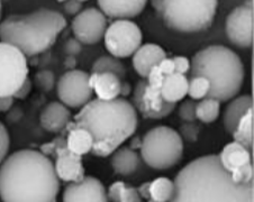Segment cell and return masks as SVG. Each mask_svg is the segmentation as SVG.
<instances>
[{
	"label": "cell",
	"mask_w": 254,
	"mask_h": 202,
	"mask_svg": "<svg viewBox=\"0 0 254 202\" xmlns=\"http://www.w3.org/2000/svg\"><path fill=\"white\" fill-rule=\"evenodd\" d=\"M59 191L53 163L40 151H17L0 165L2 202H57Z\"/></svg>",
	"instance_id": "6da1fadb"
},
{
	"label": "cell",
	"mask_w": 254,
	"mask_h": 202,
	"mask_svg": "<svg viewBox=\"0 0 254 202\" xmlns=\"http://www.w3.org/2000/svg\"><path fill=\"white\" fill-rule=\"evenodd\" d=\"M173 184L170 202H253V182H234L218 155L194 158L177 174Z\"/></svg>",
	"instance_id": "7a4b0ae2"
},
{
	"label": "cell",
	"mask_w": 254,
	"mask_h": 202,
	"mask_svg": "<svg viewBox=\"0 0 254 202\" xmlns=\"http://www.w3.org/2000/svg\"><path fill=\"white\" fill-rule=\"evenodd\" d=\"M137 124L136 109L124 98L89 101L69 123L72 127L84 128L91 134V153L99 157L113 154L135 133Z\"/></svg>",
	"instance_id": "3957f363"
},
{
	"label": "cell",
	"mask_w": 254,
	"mask_h": 202,
	"mask_svg": "<svg viewBox=\"0 0 254 202\" xmlns=\"http://www.w3.org/2000/svg\"><path fill=\"white\" fill-rule=\"evenodd\" d=\"M66 27L61 12L40 8L29 14L10 15L0 23V40L32 57L52 46L59 34Z\"/></svg>",
	"instance_id": "277c9868"
},
{
	"label": "cell",
	"mask_w": 254,
	"mask_h": 202,
	"mask_svg": "<svg viewBox=\"0 0 254 202\" xmlns=\"http://www.w3.org/2000/svg\"><path fill=\"white\" fill-rule=\"evenodd\" d=\"M192 77H201L210 84L207 98L225 102L241 91L244 81V65L231 49L211 45L194 54L190 62Z\"/></svg>",
	"instance_id": "5b68a950"
},
{
	"label": "cell",
	"mask_w": 254,
	"mask_h": 202,
	"mask_svg": "<svg viewBox=\"0 0 254 202\" xmlns=\"http://www.w3.org/2000/svg\"><path fill=\"white\" fill-rule=\"evenodd\" d=\"M215 0H160L152 6L169 28L180 33H198L208 29L217 10Z\"/></svg>",
	"instance_id": "8992f818"
},
{
	"label": "cell",
	"mask_w": 254,
	"mask_h": 202,
	"mask_svg": "<svg viewBox=\"0 0 254 202\" xmlns=\"http://www.w3.org/2000/svg\"><path fill=\"white\" fill-rule=\"evenodd\" d=\"M141 154L147 165L155 170H168L181 161L184 142L177 130L167 126L152 128L144 136Z\"/></svg>",
	"instance_id": "52a82bcc"
},
{
	"label": "cell",
	"mask_w": 254,
	"mask_h": 202,
	"mask_svg": "<svg viewBox=\"0 0 254 202\" xmlns=\"http://www.w3.org/2000/svg\"><path fill=\"white\" fill-rule=\"evenodd\" d=\"M27 78L26 56L15 46L0 42V98L14 97Z\"/></svg>",
	"instance_id": "ba28073f"
},
{
	"label": "cell",
	"mask_w": 254,
	"mask_h": 202,
	"mask_svg": "<svg viewBox=\"0 0 254 202\" xmlns=\"http://www.w3.org/2000/svg\"><path fill=\"white\" fill-rule=\"evenodd\" d=\"M105 48L114 57L123 58L134 55L141 48L143 35L139 27L130 20H115L106 29Z\"/></svg>",
	"instance_id": "9c48e42d"
},
{
	"label": "cell",
	"mask_w": 254,
	"mask_h": 202,
	"mask_svg": "<svg viewBox=\"0 0 254 202\" xmlns=\"http://www.w3.org/2000/svg\"><path fill=\"white\" fill-rule=\"evenodd\" d=\"M40 152L45 156L53 155L57 157L54 170L59 180L70 183H77L83 180L84 168L82 158L67 150L64 135L58 136L50 143L42 145Z\"/></svg>",
	"instance_id": "30bf717a"
},
{
	"label": "cell",
	"mask_w": 254,
	"mask_h": 202,
	"mask_svg": "<svg viewBox=\"0 0 254 202\" xmlns=\"http://www.w3.org/2000/svg\"><path fill=\"white\" fill-rule=\"evenodd\" d=\"M94 90L89 86V74L81 70L67 71L59 79L58 97L70 108H82L90 101Z\"/></svg>",
	"instance_id": "8fae6325"
},
{
	"label": "cell",
	"mask_w": 254,
	"mask_h": 202,
	"mask_svg": "<svg viewBox=\"0 0 254 202\" xmlns=\"http://www.w3.org/2000/svg\"><path fill=\"white\" fill-rule=\"evenodd\" d=\"M133 106L147 119H162L175 110L176 103L167 102L161 96L160 90L152 89L142 79L134 90Z\"/></svg>",
	"instance_id": "7c38bea8"
},
{
	"label": "cell",
	"mask_w": 254,
	"mask_h": 202,
	"mask_svg": "<svg viewBox=\"0 0 254 202\" xmlns=\"http://www.w3.org/2000/svg\"><path fill=\"white\" fill-rule=\"evenodd\" d=\"M107 19L99 9L89 7L80 11L72 20V32L81 44L94 45L104 39Z\"/></svg>",
	"instance_id": "4fadbf2b"
},
{
	"label": "cell",
	"mask_w": 254,
	"mask_h": 202,
	"mask_svg": "<svg viewBox=\"0 0 254 202\" xmlns=\"http://www.w3.org/2000/svg\"><path fill=\"white\" fill-rule=\"evenodd\" d=\"M226 34L239 48H251L253 44V1H247L233 9L226 19Z\"/></svg>",
	"instance_id": "5bb4252c"
},
{
	"label": "cell",
	"mask_w": 254,
	"mask_h": 202,
	"mask_svg": "<svg viewBox=\"0 0 254 202\" xmlns=\"http://www.w3.org/2000/svg\"><path fill=\"white\" fill-rule=\"evenodd\" d=\"M107 192L104 184L94 176H84L77 183L66 185L63 192V202H107Z\"/></svg>",
	"instance_id": "9a60e30c"
},
{
	"label": "cell",
	"mask_w": 254,
	"mask_h": 202,
	"mask_svg": "<svg viewBox=\"0 0 254 202\" xmlns=\"http://www.w3.org/2000/svg\"><path fill=\"white\" fill-rule=\"evenodd\" d=\"M98 6L100 7V11L109 18L128 20L141 14L146 6V1H143V0H125V1L100 0L98 1Z\"/></svg>",
	"instance_id": "2e32d148"
},
{
	"label": "cell",
	"mask_w": 254,
	"mask_h": 202,
	"mask_svg": "<svg viewBox=\"0 0 254 202\" xmlns=\"http://www.w3.org/2000/svg\"><path fill=\"white\" fill-rule=\"evenodd\" d=\"M166 57V50L161 46L152 43L144 44L134 53L133 66L143 79H146L150 71L154 66L159 65L160 62Z\"/></svg>",
	"instance_id": "e0dca14e"
},
{
	"label": "cell",
	"mask_w": 254,
	"mask_h": 202,
	"mask_svg": "<svg viewBox=\"0 0 254 202\" xmlns=\"http://www.w3.org/2000/svg\"><path fill=\"white\" fill-rule=\"evenodd\" d=\"M71 112L64 104L58 101L50 102L41 112L42 127L50 133H62L70 123Z\"/></svg>",
	"instance_id": "ac0fdd59"
},
{
	"label": "cell",
	"mask_w": 254,
	"mask_h": 202,
	"mask_svg": "<svg viewBox=\"0 0 254 202\" xmlns=\"http://www.w3.org/2000/svg\"><path fill=\"white\" fill-rule=\"evenodd\" d=\"M252 108V96L244 95L233 99L231 102L227 104L223 116V123L226 132L230 135H233L236 127H238V125L240 124V121L242 120V118L245 116V113Z\"/></svg>",
	"instance_id": "d6986e66"
},
{
	"label": "cell",
	"mask_w": 254,
	"mask_h": 202,
	"mask_svg": "<svg viewBox=\"0 0 254 202\" xmlns=\"http://www.w3.org/2000/svg\"><path fill=\"white\" fill-rule=\"evenodd\" d=\"M218 159L228 173H232L239 167L251 163V153L239 143L233 142L224 147L218 155Z\"/></svg>",
	"instance_id": "ffe728a7"
},
{
	"label": "cell",
	"mask_w": 254,
	"mask_h": 202,
	"mask_svg": "<svg viewBox=\"0 0 254 202\" xmlns=\"http://www.w3.org/2000/svg\"><path fill=\"white\" fill-rule=\"evenodd\" d=\"M62 135L65 136L66 147L72 153L82 156V155L91 152L94 140L87 129L72 127L67 124L65 129L62 132Z\"/></svg>",
	"instance_id": "44dd1931"
},
{
	"label": "cell",
	"mask_w": 254,
	"mask_h": 202,
	"mask_svg": "<svg viewBox=\"0 0 254 202\" xmlns=\"http://www.w3.org/2000/svg\"><path fill=\"white\" fill-rule=\"evenodd\" d=\"M162 98L170 103H177L188 95V79L186 75L173 73L164 77L160 89Z\"/></svg>",
	"instance_id": "7402d4cb"
},
{
	"label": "cell",
	"mask_w": 254,
	"mask_h": 202,
	"mask_svg": "<svg viewBox=\"0 0 254 202\" xmlns=\"http://www.w3.org/2000/svg\"><path fill=\"white\" fill-rule=\"evenodd\" d=\"M141 163L136 151L130 150L129 147H121L113 153L112 166L115 173L127 176L132 175L137 171Z\"/></svg>",
	"instance_id": "603a6c76"
},
{
	"label": "cell",
	"mask_w": 254,
	"mask_h": 202,
	"mask_svg": "<svg viewBox=\"0 0 254 202\" xmlns=\"http://www.w3.org/2000/svg\"><path fill=\"white\" fill-rule=\"evenodd\" d=\"M122 81L116 75L111 73L98 74L96 83L92 90L96 92V95L99 100L109 101L118 98L121 94Z\"/></svg>",
	"instance_id": "cb8c5ba5"
},
{
	"label": "cell",
	"mask_w": 254,
	"mask_h": 202,
	"mask_svg": "<svg viewBox=\"0 0 254 202\" xmlns=\"http://www.w3.org/2000/svg\"><path fill=\"white\" fill-rule=\"evenodd\" d=\"M91 73H111L123 81L126 78V67L118 58L114 56H101L97 58L91 69Z\"/></svg>",
	"instance_id": "d4e9b609"
},
{
	"label": "cell",
	"mask_w": 254,
	"mask_h": 202,
	"mask_svg": "<svg viewBox=\"0 0 254 202\" xmlns=\"http://www.w3.org/2000/svg\"><path fill=\"white\" fill-rule=\"evenodd\" d=\"M234 141L245 147L248 151H252L253 147V108L245 113L240 121L235 132L232 135Z\"/></svg>",
	"instance_id": "484cf974"
},
{
	"label": "cell",
	"mask_w": 254,
	"mask_h": 202,
	"mask_svg": "<svg viewBox=\"0 0 254 202\" xmlns=\"http://www.w3.org/2000/svg\"><path fill=\"white\" fill-rule=\"evenodd\" d=\"M175 193V184L164 176L155 179L150 184V199L156 202H170Z\"/></svg>",
	"instance_id": "4316f807"
},
{
	"label": "cell",
	"mask_w": 254,
	"mask_h": 202,
	"mask_svg": "<svg viewBox=\"0 0 254 202\" xmlns=\"http://www.w3.org/2000/svg\"><path fill=\"white\" fill-rule=\"evenodd\" d=\"M221 111V102L215 99L205 98L197 103L196 117L202 123L209 124L217 119Z\"/></svg>",
	"instance_id": "83f0119b"
},
{
	"label": "cell",
	"mask_w": 254,
	"mask_h": 202,
	"mask_svg": "<svg viewBox=\"0 0 254 202\" xmlns=\"http://www.w3.org/2000/svg\"><path fill=\"white\" fill-rule=\"evenodd\" d=\"M209 90L210 84L205 78L192 77L188 80V95L193 101L207 98Z\"/></svg>",
	"instance_id": "f1b7e54d"
},
{
	"label": "cell",
	"mask_w": 254,
	"mask_h": 202,
	"mask_svg": "<svg viewBox=\"0 0 254 202\" xmlns=\"http://www.w3.org/2000/svg\"><path fill=\"white\" fill-rule=\"evenodd\" d=\"M35 83L42 91L50 92L53 90L54 84H56V77L54 73L50 70H41L35 74Z\"/></svg>",
	"instance_id": "f546056e"
},
{
	"label": "cell",
	"mask_w": 254,
	"mask_h": 202,
	"mask_svg": "<svg viewBox=\"0 0 254 202\" xmlns=\"http://www.w3.org/2000/svg\"><path fill=\"white\" fill-rule=\"evenodd\" d=\"M231 176L236 183H250L253 182V166L252 163L239 167L238 170L233 171Z\"/></svg>",
	"instance_id": "4dcf8cb0"
},
{
	"label": "cell",
	"mask_w": 254,
	"mask_h": 202,
	"mask_svg": "<svg viewBox=\"0 0 254 202\" xmlns=\"http://www.w3.org/2000/svg\"><path fill=\"white\" fill-rule=\"evenodd\" d=\"M196 107L197 103L193 100H186L179 108L178 115L181 119L185 120L186 123H193L196 121Z\"/></svg>",
	"instance_id": "1f68e13d"
},
{
	"label": "cell",
	"mask_w": 254,
	"mask_h": 202,
	"mask_svg": "<svg viewBox=\"0 0 254 202\" xmlns=\"http://www.w3.org/2000/svg\"><path fill=\"white\" fill-rule=\"evenodd\" d=\"M199 126L194 123H185L180 126L179 135L183 136L186 141L189 143H194L198 140L199 135Z\"/></svg>",
	"instance_id": "d6a6232c"
},
{
	"label": "cell",
	"mask_w": 254,
	"mask_h": 202,
	"mask_svg": "<svg viewBox=\"0 0 254 202\" xmlns=\"http://www.w3.org/2000/svg\"><path fill=\"white\" fill-rule=\"evenodd\" d=\"M10 146V137L8 130L1 121H0V165L6 159V156L9 151Z\"/></svg>",
	"instance_id": "836d02e7"
},
{
	"label": "cell",
	"mask_w": 254,
	"mask_h": 202,
	"mask_svg": "<svg viewBox=\"0 0 254 202\" xmlns=\"http://www.w3.org/2000/svg\"><path fill=\"white\" fill-rule=\"evenodd\" d=\"M120 202H142V198L139 197L137 189L124 183L121 190Z\"/></svg>",
	"instance_id": "e575fe53"
},
{
	"label": "cell",
	"mask_w": 254,
	"mask_h": 202,
	"mask_svg": "<svg viewBox=\"0 0 254 202\" xmlns=\"http://www.w3.org/2000/svg\"><path fill=\"white\" fill-rule=\"evenodd\" d=\"M163 80H164V75L161 73L158 65L154 66L146 77V82L149 84V87H151L152 89H155V90L161 89V87H162L163 84Z\"/></svg>",
	"instance_id": "d590c367"
},
{
	"label": "cell",
	"mask_w": 254,
	"mask_h": 202,
	"mask_svg": "<svg viewBox=\"0 0 254 202\" xmlns=\"http://www.w3.org/2000/svg\"><path fill=\"white\" fill-rule=\"evenodd\" d=\"M63 50H64V53L67 56H75L78 54L81 53L82 46L81 43L75 39H69L66 42L64 46H63Z\"/></svg>",
	"instance_id": "8d00e7d4"
},
{
	"label": "cell",
	"mask_w": 254,
	"mask_h": 202,
	"mask_svg": "<svg viewBox=\"0 0 254 202\" xmlns=\"http://www.w3.org/2000/svg\"><path fill=\"white\" fill-rule=\"evenodd\" d=\"M175 63V73L185 75L190 71V61L185 56H175L172 58Z\"/></svg>",
	"instance_id": "74e56055"
},
{
	"label": "cell",
	"mask_w": 254,
	"mask_h": 202,
	"mask_svg": "<svg viewBox=\"0 0 254 202\" xmlns=\"http://www.w3.org/2000/svg\"><path fill=\"white\" fill-rule=\"evenodd\" d=\"M83 1H64L63 2V9L67 15L77 16L82 9Z\"/></svg>",
	"instance_id": "f35d334b"
},
{
	"label": "cell",
	"mask_w": 254,
	"mask_h": 202,
	"mask_svg": "<svg viewBox=\"0 0 254 202\" xmlns=\"http://www.w3.org/2000/svg\"><path fill=\"white\" fill-rule=\"evenodd\" d=\"M158 66L161 71V73H162L164 77H168V75H171L175 73V63H173L172 58H169V57L163 58Z\"/></svg>",
	"instance_id": "ab89813d"
},
{
	"label": "cell",
	"mask_w": 254,
	"mask_h": 202,
	"mask_svg": "<svg viewBox=\"0 0 254 202\" xmlns=\"http://www.w3.org/2000/svg\"><path fill=\"white\" fill-rule=\"evenodd\" d=\"M123 185H124V182H122V181H117V182L113 183L108 189L107 198H109L113 202H120V195Z\"/></svg>",
	"instance_id": "60d3db41"
},
{
	"label": "cell",
	"mask_w": 254,
	"mask_h": 202,
	"mask_svg": "<svg viewBox=\"0 0 254 202\" xmlns=\"http://www.w3.org/2000/svg\"><path fill=\"white\" fill-rule=\"evenodd\" d=\"M32 86H33L32 81L27 78L26 81L23 83V86L20 87L19 89H18V91H17L16 94L14 95V98H16V99H25V98H27V96L31 94V91H32Z\"/></svg>",
	"instance_id": "b9f144b4"
},
{
	"label": "cell",
	"mask_w": 254,
	"mask_h": 202,
	"mask_svg": "<svg viewBox=\"0 0 254 202\" xmlns=\"http://www.w3.org/2000/svg\"><path fill=\"white\" fill-rule=\"evenodd\" d=\"M14 104V97H2L0 98V112L9 111Z\"/></svg>",
	"instance_id": "7bdbcfd3"
},
{
	"label": "cell",
	"mask_w": 254,
	"mask_h": 202,
	"mask_svg": "<svg viewBox=\"0 0 254 202\" xmlns=\"http://www.w3.org/2000/svg\"><path fill=\"white\" fill-rule=\"evenodd\" d=\"M150 184L151 182H145L138 187L137 192L142 199L150 200Z\"/></svg>",
	"instance_id": "ee69618b"
},
{
	"label": "cell",
	"mask_w": 254,
	"mask_h": 202,
	"mask_svg": "<svg viewBox=\"0 0 254 202\" xmlns=\"http://www.w3.org/2000/svg\"><path fill=\"white\" fill-rule=\"evenodd\" d=\"M130 91H132V88H130V84L126 81H122V86H121V94L120 96L124 97H128L130 95Z\"/></svg>",
	"instance_id": "f6af8a7d"
},
{
	"label": "cell",
	"mask_w": 254,
	"mask_h": 202,
	"mask_svg": "<svg viewBox=\"0 0 254 202\" xmlns=\"http://www.w3.org/2000/svg\"><path fill=\"white\" fill-rule=\"evenodd\" d=\"M75 65H77V62H75V57H73V56H67V57L65 58L64 66L66 67L67 70H69V71L75 70V69H74Z\"/></svg>",
	"instance_id": "bcb514c9"
},
{
	"label": "cell",
	"mask_w": 254,
	"mask_h": 202,
	"mask_svg": "<svg viewBox=\"0 0 254 202\" xmlns=\"http://www.w3.org/2000/svg\"><path fill=\"white\" fill-rule=\"evenodd\" d=\"M141 146H142V141H141V138L139 137H134L133 140H132V142H130V146H129V149L130 150H133V151H136V150H141Z\"/></svg>",
	"instance_id": "7dc6e473"
},
{
	"label": "cell",
	"mask_w": 254,
	"mask_h": 202,
	"mask_svg": "<svg viewBox=\"0 0 254 202\" xmlns=\"http://www.w3.org/2000/svg\"><path fill=\"white\" fill-rule=\"evenodd\" d=\"M1 17H2V3L0 1V23H1Z\"/></svg>",
	"instance_id": "c3c4849f"
},
{
	"label": "cell",
	"mask_w": 254,
	"mask_h": 202,
	"mask_svg": "<svg viewBox=\"0 0 254 202\" xmlns=\"http://www.w3.org/2000/svg\"><path fill=\"white\" fill-rule=\"evenodd\" d=\"M149 202H156V201H153V200H151V199H150V200H149Z\"/></svg>",
	"instance_id": "681fc988"
}]
</instances>
